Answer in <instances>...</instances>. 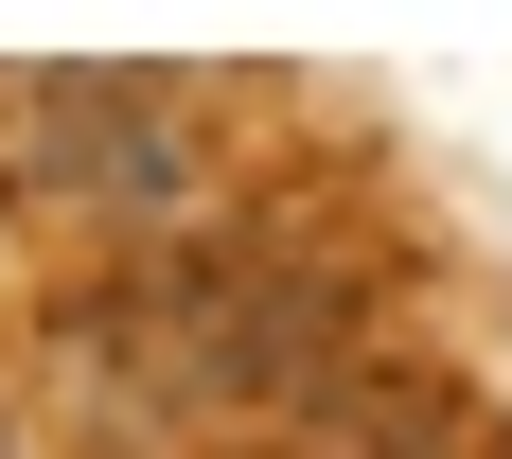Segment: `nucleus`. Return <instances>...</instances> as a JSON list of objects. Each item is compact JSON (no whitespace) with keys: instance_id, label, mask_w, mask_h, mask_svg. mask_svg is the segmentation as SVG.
<instances>
[{"instance_id":"f257e3e1","label":"nucleus","mask_w":512,"mask_h":459,"mask_svg":"<svg viewBox=\"0 0 512 459\" xmlns=\"http://www.w3.org/2000/svg\"><path fill=\"white\" fill-rule=\"evenodd\" d=\"M18 124H36L53 195H106V212H177L195 195V142H177V106H159L142 71H36Z\"/></svg>"}]
</instances>
